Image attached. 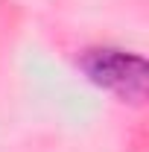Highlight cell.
I'll return each mask as SVG.
<instances>
[{"label":"cell","mask_w":149,"mask_h":152,"mask_svg":"<svg viewBox=\"0 0 149 152\" xmlns=\"http://www.w3.org/2000/svg\"><path fill=\"white\" fill-rule=\"evenodd\" d=\"M76 64L91 85L114 94L123 102H140L146 96L149 67L140 53L111 47V44H96V47H85Z\"/></svg>","instance_id":"cell-1"}]
</instances>
